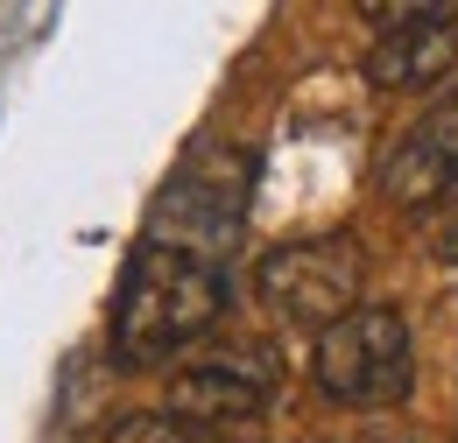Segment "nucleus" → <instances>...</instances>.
<instances>
[{"instance_id":"nucleus-2","label":"nucleus","mask_w":458,"mask_h":443,"mask_svg":"<svg viewBox=\"0 0 458 443\" xmlns=\"http://www.w3.org/2000/svg\"><path fill=\"white\" fill-rule=\"evenodd\" d=\"M310 380L339 408H395L416 388V352H409V324L388 303H360L345 310L332 331H318V359Z\"/></svg>"},{"instance_id":"nucleus-5","label":"nucleus","mask_w":458,"mask_h":443,"mask_svg":"<svg viewBox=\"0 0 458 443\" xmlns=\"http://www.w3.org/2000/svg\"><path fill=\"white\" fill-rule=\"evenodd\" d=\"M381 43L367 50V78L388 92H430L458 63V7H374Z\"/></svg>"},{"instance_id":"nucleus-9","label":"nucleus","mask_w":458,"mask_h":443,"mask_svg":"<svg viewBox=\"0 0 458 443\" xmlns=\"http://www.w3.org/2000/svg\"><path fill=\"white\" fill-rule=\"evenodd\" d=\"M430 247H437V254L458 268V183L437 197V205H430Z\"/></svg>"},{"instance_id":"nucleus-3","label":"nucleus","mask_w":458,"mask_h":443,"mask_svg":"<svg viewBox=\"0 0 458 443\" xmlns=\"http://www.w3.org/2000/svg\"><path fill=\"white\" fill-rule=\"evenodd\" d=\"M247 183H254V163H247L240 148H226V141L198 148V155L163 183L156 219H148L141 239H156V247H183V254L212 261L233 232H240V219H247Z\"/></svg>"},{"instance_id":"nucleus-6","label":"nucleus","mask_w":458,"mask_h":443,"mask_svg":"<svg viewBox=\"0 0 458 443\" xmlns=\"http://www.w3.org/2000/svg\"><path fill=\"white\" fill-rule=\"evenodd\" d=\"M276 388V359L261 345H226V352H205L198 366H183L170 380V415L212 430V422H247L261 415V401Z\"/></svg>"},{"instance_id":"nucleus-1","label":"nucleus","mask_w":458,"mask_h":443,"mask_svg":"<svg viewBox=\"0 0 458 443\" xmlns=\"http://www.w3.org/2000/svg\"><path fill=\"white\" fill-rule=\"evenodd\" d=\"M219 310H226L219 261L141 239L114 296V359L120 366H163V359H176L183 345H198L212 331Z\"/></svg>"},{"instance_id":"nucleus-4","label":"nucleus","mask_w":458,"mask_h":443,"mask_svg":"<svg viewBox=\"0 0 458 443\" xmlns=\"http://www.w3.org/2000/svg\"><path fill=\"white\" fill-rule=\"evenodd\" d=\"M360 239L352 232H318V239H289L276 247L261 268H254V288L261 303L283 317V324H310V331H332L345 310H360Z\"/></svg>"},{"instance_id":"nucleus-7","label":"nucleus","mask_w":458,"mask_h":443,"mask_svg":"<svg viewBox=\"0 0 458 443\" xmlns=\"http://www.w3.org/2000/svg\"><path fill=\"white\" fill-rule=\"evenodd\" d=\"M452 183H458V85L430 99V113L402 134L388 148V163H381L388 205H409V212H430Z\"/></svg>"},{"instance_id":"nucleus-8","label":"nucleus","mask_w":458,"mask_h":443,"mask_svg":"<svg viewBox=\"0 0 458 443\" xmlns=\"http://www.w3.org/2000/svg\"><path fill=\"white\" fill-rule=\"evenodd\" d=\"M106 443H219V437L183 422V415H120L106 430Z\"/></svg>"}]
</instances>
